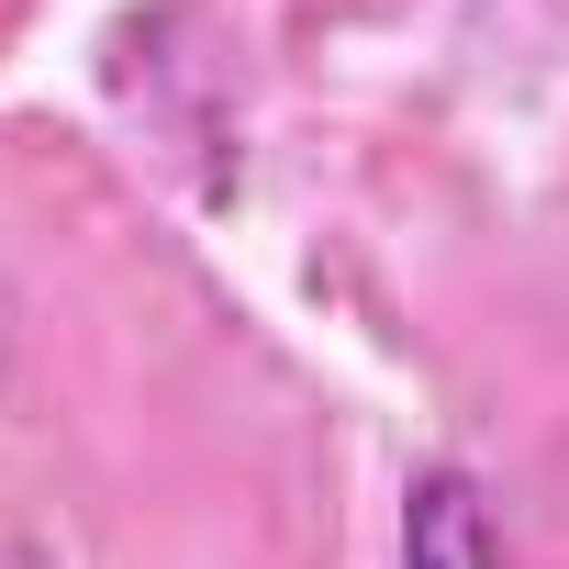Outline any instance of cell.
<instances>
[{"instance_id": "7a4b0ae2", "label": "cell", "mask_w": 569, "mask_h": 569, "mask_svg": "<svg viewBox=\"0 0 569 569\" xmlns=\"http://www.w3.org/2000/svg\"><path fill=\"white\" fill-rule=\"evenodd\" d=\"M0 569H23V558H12V547H0Z\"/></svg>"}, {"instance_id": "6da1fadb", "label": "cell", "mask_w": 569, "mask_h": 569, "mask_svg": "<svg viewBox=\"0 0 569 569\" xmlns=\"http://www.w3.org/2000/svg\"><path fill=\"white\" fill-rule=\"evenodd\" d=\"M402 569H513V558H502V525H491V502H480L469 469H425V480H413Z\"/></svg>"}]
</instances>
